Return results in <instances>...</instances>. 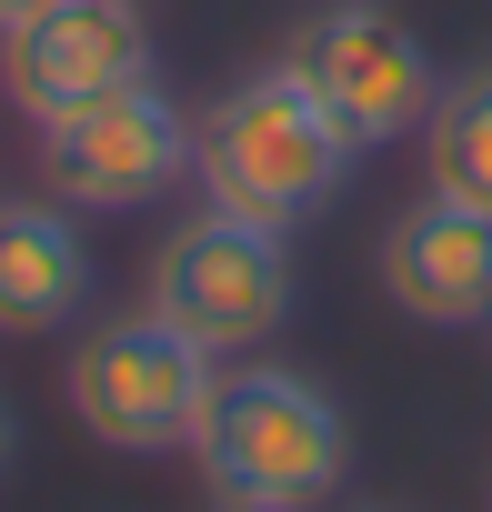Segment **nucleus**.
Listing matches in <instances>:
<instances>
[{"mask_svg":"<svg viewBox=\"0 0 492 512\" xmlns=\"http://www.w3.org/2000/svg\"><path fill=\"white\" fill-rule=\"evenodd\" d=\"M191 462L211 502H252V512H312L352 472V422L342 402L292 372V362H241L211 382V412L191 432Z\"/></svg>","mask_w":492,"mask_h":512,"instance_id":"f257e3e1","label":"nucleus"},{"mask_svg":"<svg viewBox=\"0 0 492 512\" xmlns=\"http://www.w3.org/2000/svg\"><path fill=\"white\" fill-rule=\"evenodd\" d=\"M342 171H352V141H342V121L302 91L292 61L231 81V91L191 121V181H201V201H221V211H241V221L292 231V221H312V211L342 191Z\"/></svg>","mask_w":492,"mask_h":512,"instance_id":"f03ea898","label":"nucleus"},{"mask_svg":"<svg viewBox=\"0 0 492 512\" xmlns=\"http://www.w3.org/2000/svg\"><path fill=\"white\" fill-rule=\"evenodd\" d=\"M141 302H151L171 332H191L211 362L262 352V342L292 322V231L201 201L191 221L161 231V251H151V292H141Z\"/></svg>","mask_w":492,"mask_h":512,"instance_id":"7ed1b4c3","label":"nucleus"},{"mask_svg":"<svg viewBox=\"0 0 492 512\" xmlns=\"http://www.w3.org/2000/svg\"><path fill=\"white\" fill-rule=\"evenodd\" d=\"M211 382H221V362L191 332H171L151 302L111 312L71 342V412L101 452H191Z\"/></svg>","mask_w":492,"mask_h":512,"instance_id":"20e7f679","label":"nucleus"},{"mask_svg":"<svg viewBox=\"0 0 492 512\" xmlns=\"http://www.w3.org/2000/svg\"><path fill=\"white\" fill-rule=\"evenodd\" d=\"M282 61H292V71H302V91L342 121V141H352V151H382V141L422 131V111H432V91H442V71H432L422 31H412V21H392L382 0H332V11H312V21L292 31V51H282Z\"/></svg>","mask_w":492,"mask_h":512,"instance_id":"39448f33","label":"nucleus"},{"mask_svg":"<svg viewBox=\"0 0 492 512\" xmlns=\"http://www.w3.org/2000/svg\"><path fill=\"white\" fill-rule=\"evenodd\" d=\"M41 181L71 211H151L171 181H191V121L171 111V91L141 71L61 121H41Z\"/></svg>","mask_w":492,"mask_h":512,"instance_id":"423d86ee","label":"nucleus"},{"mask_svg":"<svg viewBox=\"0 0 492 512\" xmlns=\"http://www.w3.org/2000/svg\"><path fill=\"white\" fill-rule=\"evenodd\" d=\"M151 71V21L141 0H51L21 31H0V91H11L31 121H61L121 81Z\"/></svg>","mask_w":492,"mask_h":512,"instance_id":"0eeeda50","label":"nucleus"},{"mask_svg":"<svg viewBox=\"0 0 492 512\" xmlns=\"http://www.w3.org/2000/svg\"><path fill=\"white\" fill-rule=\"evenodd\" d=\"M382 292L432 332H482L492 322V211L422 191L382 231Z\"/></svg>","mask_w":492,"mask_h":512,"instance_id":"6e6552de","label":"nucleus"},{"mask_svg":"<svg viewBox=\"0 0 492 512\" xmlns=\"http://www.w3.org/2000/svg\"><path fill=\"white\" fill-rule=\"evenodd\" d=\"M91 302V241L71 201H0V332H61Z\"/></svg>","mask_w":492,"mask_h":512,"instance_id":"1a4fd4ad","label":"nucleus"},{"mask_svg":"<svg viewBox=\"0 0 492 512\" xmlns=\"http://www.w3.org/2000/svg\"><path fill=\"white\" fill-rule=\"evenodd\" d=\"M422 171L442 201L492 211V71H452L422 111Z\"/></svg>","mask_w":492,"mask_h":512,"instance_id":"9d476101","label":"nucleus"},{"mask_svg":"<svg viewBox=\"0 0 492 512\" xmlns=\"http://www.w3.org/2000/svg\"><path fill=\"white\" fill-rule=\"evenodd\" d=\"M31 11H51V0H0V31H21Z\"/></svg>","mask_w":492,"mask_h":512,"instance_id":"9b49d317","label":"nucleus"},{"mask_svg":"<svg viewBox=\"0 0 492 512\" xmlns=\"http://www.w3.org/2000/svg\"><path fill=\"white\" fill-rule=\"evenodd\" d=\"M11 442H21V422H11V402H0V472H11Z\"/></svg>","mask_w":492,"mask_h":512,"instance_id":"f8f14e48","label":"nucleus"},{"mask_svg":"<svg viewBox=\"0 0 492 512\" xmlns=\"http://www.w3.org/2000/svg\"><path fill=\"white\" fill-rule=\"evenodd\" d=\"M211 512H252V502H211Z\"/></svg>","mask_w":492,"mask_h":512,"instance_id":"ddd939ff","label":"nucleus"}]
</instances>
